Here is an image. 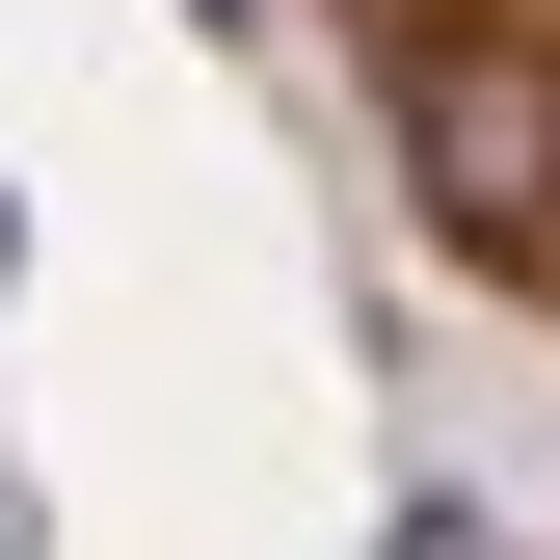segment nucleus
<instances>
[{
	"mask_svg": "<svg viewBox=\"0 0 560 560\" xmlns=\"http://www.w3.org/2000/svg\"><path fill=\"white\" fill-rule=\"evenodd\" d=\"M400 187H428L480 267H534L560 241V54L534 27H428L400 54Z\"/></svg>",
	"mask_w": 560,
	"mask_h": 560,
	"instance_id": "1",
	"label": "nucleus"
}]
</instances>
